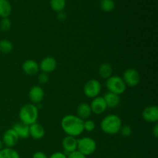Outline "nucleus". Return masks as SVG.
Listing matches in <instances>:
<instances>
[{
  "label": "nucleus",
  "mask_w": 158,
  "mask_h": 158,
  "mask_svg": "<svg viewBox=\"0 0 158 158\" xmlns=\"http://www.w3.org/2000/svg\"><path fill=\"white\" fill-rule=\"evenodd\" d=\"M84 120L77 115L68 114L64 116L61 120V127L67 136L77 137L81 135L84 131Z\"/></svg>",
  "instance_id": "nucleus-1"
},
{
  "label": "nucleus",
  "mask_w": 158,
  "mask_h": 158,
  "mask_svg": "<svg viewBox=\"0 0 158 158\" xmlns=\"http://www.w3.org/2000/svg\"><path fill=\"white\" fill-rule=\"evenodd\" d=\"M122 127V120L119 116L116 114H109L103 118L100 122V128L102 131L109 135L118 134Z\"/></svg>",
  "instance_id": "nucleus-2"
},
{
  "label": "nucleus",
  "mask_w": 158,
  "mask_h": 158,
  "mask_svg": "<svg viewBox=\"0 0 158 158\" xmlns=\"http://www.w3.org/2000/svg\"><path fill=\"white\" fill-rule=\"evenodd\" d=\"M19 117L20 121L30 126L32 123H36L38 120V107L33 103H26L20 109Z\"/></svg>",
  "instance_id": "nucleus-3"
},
{
  "label": "nucleus",
  "mask_w": 158,
  "mask_h": 158,
  "mask_svg": "<svg viewBox=\"0 0 158 158\" xmlns=\"http://www.w3.org/2000/svg\"><path fill=\"white\" fill-rule=\"evenodd\" d=\"M106 87L109 92L120 95L126 91L127 86L123 79L119 76H111L106 81Z\"/></svg>",
  "instance_id": "nucleus-4"
},
{
  "label": "nucleus",
  "mask_w": 158,
  "mask_h": 158,
  "mask_svg": "<svg viewBox=\"0 0 158 158\" xmlns=\"http://www.w3.org/2000/svg\"><path fill=\"white\" fill-rule=\"evenodd\" d=\"M97 150L95 140L89 137H82L77 140V151L86 157L94 154Z\"/></svg>",
  "instance_id": "nucleus-5"
},
{
  "label": "nucleus",
  "mask_w": 158,
  "mask_h": 158,
  "mask_svg": "<svg viewBox=\"0 0 158 158\" xmlns=\"http://www.w3.org/2000/svg\"><path fill=\"white\" fill-rule=\"evenodd\" d=\"M102 86L100 81L97 80H89L86 83L83 87V93L88 98L94 99L99 97V94L101 92Z\"/></svg>",
  "instance_id": "nucleus-6"
},
{
  "label": "nucleus",
  "mask_w": 158,
  "mask_h": 158,
  "mask_svg": "<svg viewBox=\"0 0 158 158\" xmlns=\"http://www.w3.org/2000/svg\"><path fill=\"white\" fill-rule=\"evenodd\" d=\"M127 86L134 87L140 83V76L137 69L134 68H129L126 69L123 74V78Z\"/></svg>",
  "instance_id": "nucleus-7"
},
{
  "label": "nucleus",
  "mask_w": 158,
  "mask_h": 158,
  "mask_svg": "<svg viewBox=\"0 0 158 158\" xmlns=\"http://www.w3.org/2000/svg\"><path fill=\"white\" fill-rule=\"evenodd\" d=\"M19 140V137L12 128L8 129L7 131H5L2 135V138L3 145L9 148H12L14 146H15Z\"/></svg>",
  "instance_id": "nucleus-8"
},
{
  "label": "nucleus",
  "mask_w": 158,
  "mask_h": 158,
  "mask_svg": "<svg viewBox=\"0 0 158 158\" xmlns=\"http://www.w3.org/2000/svg\"><path fill=\"white\" fill-rule=\"evenodd\" d=\"M39 66H40V70L43 73H46L47 74L50 73L56 69V60L52 56H46L42 60L39 64Z\"/></svg>",
  "instance_id": "nucleus-9"
},
{
  "label": "nucleus",
  "mask_w": 158,
  "mask_h": 158,
  "mask_svg": "<svg viewBox=\"0 0 158 158\" xmlns=\"http://www.w3.org/2000/svg\"><path fill=\"white\" fill-rule=\"evenodd\" d=\"M63 153L66 156L77 151V139L71 136H66L62 140Z\"/></svg>",
  "instance_id": "nucleus-10"
},
{
  "label": "nucleus",
  "mask_w": 158,
  "mask_h": 158,
  "mask_svg": "<svg viewBox=\"0 0 158 158\" xmlns=\"http://www.w3.org/2000/svg\"><path fill=\"white\" fill-rule=\"evenodd\" d=\"M142 117L148 123H157L158 120V107L157 106H148L143 109Z\"/></svg>",
  "instance_id": "nucleus-11"
},
{
  "label": "nucleus",
  "mask_w": 158,
  "mask_h": 158,
  "mask_svg": "<svg viewBox=\"0 0 158 158\" xmlns=\"http://www.w3.org/2000/svg\"><path fill=\"white\" fill-rule=\"evenodd\" d=\"M89 105L92 113L95 114H102L107 109V106L103 97H97L94 98Z\"/></svg>",
  "instance_id": "nucleus-12"
},
{
  "label": "nucleus",
  "mask_w": 158,
  "mask_h": 158,
  "mask_svg": "<svg viewBox=\"0 0 158 158\" xmlns=\"http://www.w3.org/2000/svg\"><path fill=\"white\" fill-rule=\"evenodd\" d=\"M44 90L40 86H33L29 92V100L33 104L40 103L44 98Z\"/></svg>",
  "instance_id": "nucleus-13"
},
{
  "label": "nucleus",
  "mask_w": 158,
  "mask_h": 158,
  "mask_svg": "<svg viewBox=\"0 0 158 158\" xmlns=\"http://www.w3.org/2000/svg\"><path fill=\"white\" fill-rule=\"evenodd\" d=\"M23 70L26 75L34 76L40 71L39 63L33 60H27L22 65Z\"/></svg>",
  "instance_id": "nucleus-14"
},
{
  "label": "nucleus",
  "mask_w": 158,
  "mask_h": 158,
  "mask_svg": "<svg viewBox=\"0 0 158 158\" xmlns=\"http://www.w3.org/2000/svg\"><path fill=\"white\" fill-rule=\"evenodd\" d=\"M19 139H27L29 137V126L19 121L15 123L12 127Z\"/></svg>",
  "instance_id": "nucleus-15"
},
{
  "label": "nucleus",
  "mask_w": 158,
  "mask_h": 158,
  "mask_svg": "<svg viewBox=\"0 0 158 158\" xmlns=\"http://www.w3.org/2000/svg\"><path fill=\"white\" fill-rule=\"evenodd\" d=\"M45 136V129L39 123H32L29 126V137L34 140H40Z\"/></svg>",
  "instance_id": "nucleus-16"
},
{
  "label": "nucleus",
  "mask_w": 158,
  "mask_h": 158,
  "mask_svg": "<svg viewBox=\"0 0 158 158\" xmlns=\"http://www.w3.org/2000/svg\"><path fill=\"white\" fill-rule=\"evenodd\" d=\"M77 117H79L83 120H88V118L92 114V110H91L89 103H85V102L80 103L77 106Z\"/></svg>",
  "instance_id": "nucleus-17"
},
{
  "label": "nucleus",
  "mask_w": 158,
  "mask_h": 158,
  "mask_svg": "<svg viewBox=\"0 0 158 158\" xmlns=\"http://www.w3.org/2000/svg\"><path fill=\"white\" fill-rule=\"evenodd\" d=\"M103 97L104 99L105 102H106L107 108H116L117 106H118V105L120 103V95L113 94V93L109 92V91L106 93Z\"/></svg>",
  "instance_id": "nucleus-18"
},
{
  "label": "nucleus",
  "mask_w": 158,
  "mask_h": 158,
  "mask_svg": "<svg viewBox=\"0 0 158 158\" xmlns=\"http://www.w3.org/2000/svg\"><path fill=\"white\" fill-rule=\"evenodd\" d=\"M113 72H114L113 66L109 63H102L98 69L100 77L102 79H105V80H107L108 78H110L113 75Z\"/></svg>",
  "instance_id": "nucleus-19"
},
{
  "label": "nucleus",
  "mask_w": 158,
  "mask_h": 158,
  "mask_svg": "<svg viewBox=\"0 0 158 158\" xmlns=\"http://www.w3.org/2000/svg\"><path fill=\"white\" fill-rule=\"evenodd\" d=\"M12 12V5L9 0H0V17L8 18Z\"/></svg>",
  "instance_id": "nucleus-20"
},
{
  "label": "nucleus",
  "mask_w": 158,
  "mask_h": 158,
  "mask_svg": "<svg viewBox=\"0 0 158 158\" xmlns=\"http://www.w3.org/2000/svg\"><path fill=\"white\" fill-rule=\"evenodd\" d=\"M0 158H20V155L13 148H3L0 151Z\"/></svg>",
  "instance_id": "nucleus-21"
},
{
  "label": "nucleus",
  "mask_w": 158,
  "mask_h": 158,
  "mask_svg": "<svg viewBox=\"0 0 158 158\" xmlns=\"http://www.w3.org/2000/svg\"><path fill=\"white\" fill-rule=\"evenodd\" d=\"M100 7L105 12H110L115 9V2L114 0H100Z\"/></svg>",
  "instance_id": "nucleus-22"
},
{
  "label": "nucleus",
  "mask_w": 158,
  "mask_h": 158,
  "mask_svg": "<svg viewBox=\"0 0 158 158\" xmlns=\"http://www.w3.org/2000/svg\"><path fill=\"white\" fill-rule=\"evenodd\" d=\"M66 0H50V7L54 12H60L66 7Z\"/></svg>",
  "instance_id": "nucleus-23"
},
{
  "label": "nucleus",
  "mask_w": 158,
  "mask_h": 158,
  "mask_svg": "<svg viewBox=\"0 0 158 158\" xmlns=\"http://www.w3.org/2000/svg\"><path fill=\"white\" fill-rule=\"evenodd\" d=\"M13 49L12 43L9 40H0V52L3 54L10 53Z\"/></svg>",
  "instance_id": "nucleus-24"
},
{
  "label": "nucleus",
  "mask_w": 158,
  "mask_h": 158,
  "mask_svg": "<svg viewBox=\"0 0 158 158\" xmlns=\"http://www.w3.org/2000/svg\"><path fill=\"white\" fill-rule=\"evenodd\" d=\"M12 26V23L9 18H2L0 21V30L2 32H8Z\"/></svg>",
  "instance_id": "nucleus-25"
},
{
  "label": "nucleus",
  "mask_w": 158,
  "mask_h": 158,
  "mask_svg": "<svg viewBox=\"0 0 158 158\" xmlns=\"http://www.w3.org/2000/svg\"><path fill=\"white\" fill-rule=\"evenodd\" d=\"M119 133L121 134L122 137H129L133 133L132 128H131L130 126H128V125H122Z\"/></svg>",
  "instance_id": "nucleus-26"
},
{
  "label": "nucleus",
  "mask_w": 158,
  "mask_h": 158,
  "mask_svg": "<svg viewBox=\"0 0 158 158\" xmlns=\"http://www.w3.org/2000/svg\"><path fill=\"white\" fill-rule=\"evenodd\" d=\"M83 127H84V131L87 132H92L95 130L96 123L92 120H86L83 123Z\"/></svg>",
  "instance_id": "nucleus-27"
},
{
  "label": "nucleus",
  "mask_w": 158,
  "mask_h": 158,
  "mask_svg": "<svg viewBox=\"0 0 158 158\" xmlns=\"http://www.w3.org/2000/svg\"><path fill=\"white\" fill-rule=\"evenodd\" d=\"M49 75L46 73H43L42 72L41 73L39 74L38 76V81L40 83V84H46L49 82Z\"/></svg>",
  "instance_id": "nucleus-28"
},
{
  "label": "nucleus",
  "mask_w": 158,
  "mask_h": 158,
  "mask_svg": "<svg viewBox=\"0 0 158 158\" xmlns=\"http://www.w3.org/2000/svg\"><path fill=\"white\" fill-rule=\"evenodd\" d=\"M67 158H87V157L83 155V154L79 152L78 151H74V152L71 153V154H68Z\"/></svg>",
  "instance_id": "nucleus-29"
},
{
  "label": "nucleus",
  "mask_w": 158,
  "mask_h": 158,
  "mask_svg": "<svg viewBox=\"0 0 158 158\" xmlns=\"http://www.w3.org/2000/svg\"><path fill=\"white\" fill-rule=\"evenodd\" d=\"M48 158H67V156H66L63 152L57 151V152H55L53 153V154H51Z\"/></svg>",
  "instance_id": "nucleus-30"
},
{
  "label": "nucleus",
  "mask_w": 158,
  "mask_h": 158,
  "mask_svg": "<svg viewBox=\"0 0 158 158\" xmlns=\"http://www.w3.org/2000/svg\"><path fill=\"white\" fill-rule=\"evenodd\" d=\"M32 158H48V157L44 152H42V151H37V152L34 153Z\"/></svg>",
  "instance_id": "nucleus-31"
},
{
  "label": "nucleus",
  "mask_w": 158,
  "mask_h": 158,
  "mask_svg": "<svg viewBox=\"0 0 158 158\" xmlns=\"http://www.w3.org/2000/svg\"><path fill=\"white\" fill-rule=\"evenodd\" d=\"M66 15L63 11H62V12H57V19H58L59 20H60V21H63V20L66 19Z\"/></svg>",
  "instance_id": "nucleus-32"
},
{
  "label": "nucleus",
  "mask_w": 158,
  "mask_h": 158,
  "mask_svg": "<svg viewBox=\"0 0 158 158\" xmlns=\"http://www.w3.org/2000/svg\"><path fill=\"white\" fill-rule=\"evenodd\" d=\"M152 134H153V135L156 137V138L158 137V124L157 123H156L155 126H154V129H153V131H152Z\"/></svg>",
  "instance_id": "nucleus-33"
},
{
  "label": "nucleus",
  "mask_w": 158,
  "mask_h": 158,
  "mask_svg": "<svg viewBox=\"0 0 158 158\" xmlns=\"http://www.w3.org/2000/svg\"><path fill=\"white\" fill-rule=\"evenodd\" d=\"M3 146H4V145H3L2 141V140H0V151H1V150L2 149Z\"/></svg>",
  "instance_id": "nucleus-34"
}]
</instances>
